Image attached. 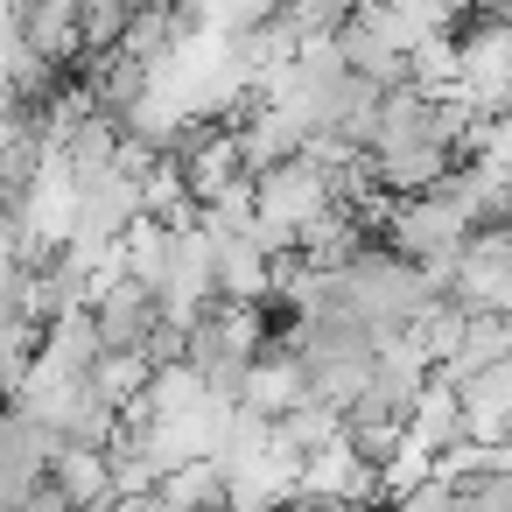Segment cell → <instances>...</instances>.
Listing matches in <instances>:
<instances>
[{"label":"cell","mask_w":512,"mask_h":512,"mask_svg":"<svg viewBox=\"0 0 512 512\" xmlns=\"http://www.w3.org/2000/svg\"><path fill=\"white\" fill-rule=\"evenodd\" d=\"M274 344V323H267V309L260 302H204L197 316H190V344H183V365L218 393V400H232L239 393V372L260 358Z\"/></svg>","instance_id":"cell-1"},{"label":"cell","mask_w":512,"mask_h":512,"mask_svg":"<svg viewBox=\"0 0 512 512\" xmlns=\"http://www.w3.org/2000/svg\"><path fill=\"white\" fill-rule=\"evenodd\" d=\"M85 316H92V330H99V351H141L148 330L162 323V302L113 260V267H99V281H92V295H85Z\"/></svg>","instance_id":"cell-2"},{"label":"cell","mask_w":512,"mask_h":512,"mask_svg":"<svg viewBox=\"0 0 512 512\" xmlns=\"http://www.w3.org/2000/svg\"><path fill=\"white\" fill-rule=\"evenodd\" d=\"M50 484L78 512H106L113 505V463H106V449H57L50 456Z\"/></svg>","instance_id":"cell-3"},{"label":"cell","mask_w":512,"mask_h":512,"mask_svg":"<svg viewBox=\"0 0 512 512\" xmlns=\"http://www.w3.org/2000/svg\"><path fill=\"white\" fill-rule=\"evenodd\" d=\"M15 512H78V505H71V498L43 477V484H29V491H22V505H15Z\"/></svg>","instance_id":"cell-4"},{"label":"cell","mask_w":512,"mask_h":512,"mask_svg":"<svg viewBox=\"0 0 512 512\" xmlns=\"http://www.w3.org/2000/svg\"><path fill=\"white\" fill-rule=\"evenodd\" d=\"M477 15H491V22H505V29H512V0H477Z\"/></svg>","instance_id":"cell-5"},{"label":"cell","mask_w":512,"mask_h":512,"mask_svg":"<svg viewBox=\"0 0 512 512\" xmlns=\"http://www.w3.org/2000/svg\"><path fill=\"white\" fill-rule=\"evenodd\" d=\"M498 127H505V134H512V99H505V106H498Z\"/></svg>","instance_id":"cell-6"}]
</instances>
